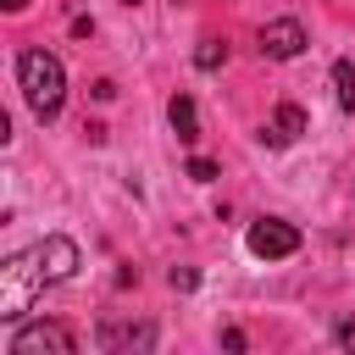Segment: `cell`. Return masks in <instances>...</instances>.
I'll return each instance as SVG.
<instances>
[{"label":"cell","instance_id":"8992f818","mask_svg":"<svg viewBox=\"0 0 355 355\" xmlns=\"http://www.w3.org/2000/svg\"><path fill=\"white\" fill-rule=\"evenodd\" d=\"M300 50H305V28H300L294 17H277V22L261 28V55H272V61H294Z\"/></svg>","mask_w":355,"mask_h":355},{"label":"cell","instance_id":"8fae6325","mask_svg":"<svg viewBox=\"0 0 355 355\" xmlns=\"http://www.w3.org/2000/svg\"><path fill=\"white\" fill-rule=\"evenodd\" d=\"M222 61H227V44H222V39H205V44H200V55H194V67H200V72H216Z\"/></svg>","mask_w":355,"mask_h":355},{"label":"cell","instance_id":"9c48e42d","mask_svg":"<svg viewBox=\"0 0 355 355\" xmlns=\"http://www.w3.org/2000/svg\"><path fill=\"white\" fill-rule=\"evenodd\" d=\"M100 344H105V349H116V344H139V349H150V344H155V327H144V322H139V327L105 322V327H100Z\"/></svg>","mask_w":355,"mask_h":355},{"label":"cell","instance_id":"52a82bcc","mask_svg":"<svg viewBox=\"0 0 355 355\" xmlns=\"http://www.w3.org/2000/svg\"><path fill=\"white\" fill-rule=\"evenodd\" d=\"M300 133H305V111H300L294 100H283V105H277V116H272V128H266L261 139H266L272 150H283V144H294Z\"/></svg>","mask_w":355,"mask_h":355},{"label":"cell","instance_id":"9a60e30c","mask_svg":"<svg viewBox=\"0 0 355 355\" xmlns=\"http://www.w3.org/2000/svg\"><path fill=\"white\" fill-rule=\"evenodd\" d=\"M22 6H28V0H6V11H22Z\"/></svg>","mask_w":355,"mask_h":355},{"label":"cell","instance_id":"6da1fadb","mask_svg":"<svg viewBox=\"0 0 355 355\" xmlns=\"http://www.w3.org/2000/svg\"><path fill=\"white\" fill-rule=\"evenodd\" d=\"M17 83H22V100H28V111L39 122H55L61 116V105H67V67L50 50H22Z\"/></svg>","mask_w":355,"mask_h":355},{"label":"cell","instance_id":"3957f363","mask_svg":"<svg viewBox=\"0 0 355 355\" xmlns=\"http://www.w3.org/2000/svg\"><path fill=\"white\" fill-rule=\"evenodd\" d=\"M78 338L61 327V322H28L11 333V355H72Z\"/></svg>","mask_w":355,"mask_h":355},{"label":"cell","instance_id":"2e32d148","mask_svg":"<svg viewBox=\"0 0 355 355\" xmlns=\"http://www.w3.org/2000/svg\"><path fill=\"white\" fill-rule=\"evenodd\" d=\"M128 6H139V0H128Z\"/></svg>","mask_w":355,"mask_h":355},{"label":"cell","instance_id":"4fadbf2b","mask_svg":"<svg viewBox=\"0 0 355 355\" xmlns=\"http://www.w3.org/2000/svg\"><path fill=\"white\" fill-rule=\"evenodd\" d=\"M194 283H200V277H194L189 266H172V288H194Z\"/></svg>","mask_w":355,"mask_h":355},{"label":"cell","instance_id":"5b68a950","mask_svg":"<svg viewBox=\"0 0 355 355\" xmlns=\"http://www.w3.org/2000/svg\"><path fill=\"white\" fill-rule=\"evenodd\" d=\"M28 261H33V272H39L44 283H67V277L78 272V244H72V239H61V233H50L44 244H33V250H28Z\"/></svg>","mask_w":355,"mask_h":355},{"label":"cell","instance_id":"5bb4252c","mask_svg":"<svg viewBox=\"0 0 355 355\" xmlns=\"http://www.w3.org/2000/svg\"><path fill=\"white\" fill-rule=\"evenodd\" d=\"M338 344H355V322H338Z\"/></svg>","mask_w":355,"mask_h":355},{"label":"cell","instance_id":"7c38bea8","mask_svg":"<svg viewBox=\"0 0 355 355\" xmlns=\"http://www.w3.org/2000/svg\"><path fill=\"white\" fill-rule=\"evenodd\" d=\"M189 178H194V183H211V178H216V161L194 155V161H189Z\"/></svg>","mask_w":355,"mask_h":355},{"label":"cell","instance_id":"7a4b0ae2","mask_svg":"<svg viewBox=\"0 0 355 355\" xmlns=\"http://www.w3.org/2000/svg\"><path fill=\"white\" fill-rule=\"evenodd\" d=\"M44 288V277L33 272V261H28V250L22 255H11L6 261V272H0V322H17L28 305H33V294Z\"/></svg>","mask_w":355,"mask_h":355},{"label":"cell","instance_id":"30bf717a","mask_svg":"<svg viewBox=\"0 0 355 355\" xmlns=\"http://www.w3.org/2000/svg\"><path fill=\"white\" fill-rule=\"evenodd\" d=\"M333 94L344 111H355V67L349 61H333Z\"/></svg>","mask_w":355,"mask_h":355},{"label":"cell","instance_id":"277c9868","mask_svg":"<svg viewBox=\"0 0 355 355\" xmlns=\"http://www.w3.org/2000/svg\"><path fill=\"white\" fill-rule=\"evenodd\" d=\"M250 255H261V261H283V255H294L300 250V227L294 222H277V216H261V222H250Z\"/></svg>","mask_w":355,"mask_h":355},{"label":"cell","instance_id":"ba28073f","mask_svg":"<svg viewBox=\"0 0 355 355\" xmlns=\"http://www.w3.org/2000/svg\"><path fill=\"white\" fill-rule=\"evenodd\" d=\"M166 116H172V133H178L183 144H194V139H200V116H194V100H189V94H172Z\"/></svg>","mask_w":355,"mask_h":355}]
</instances>
